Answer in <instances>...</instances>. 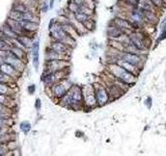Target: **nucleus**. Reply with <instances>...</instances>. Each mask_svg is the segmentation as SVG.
<instances>
[{
  "mask_svg": "<svg viewBox=\"0 0 166 156\" xmlns=\"http://www.w3.org/2000/svg\"><path fill=\"white\" fill-rule=\"evenodd\" d=\"M48 46L50 47L51 49H53L54 51L56 52L60 53V54H64V55H71V52H72L73 49L71 47H69L67 44L64 43L60 42V41H56V40H50L49 42Z\"/></svg>",
  "mask_w": 166,
  "mask_h": 156,
  "instance_id": "obj_10",
  "label": "nucleus"
},
{
  "mask_svg": "<svg viewBox=\"0 0 166 156\" xmlns=\"http://www.w3.org/2000/svg\"><path fill=\"white\" fill-rule=\"evenodd\" d=\"M9 51H11L14 55H16L18 58H20V60H24V62L28 63L29 50H26V49H23V48H20V47L14 46V45H13Z\"/></svg>",
  "mask_w": 166,
  "mask_h": 156,
  "instance_id": "obj_13",
  "label": "nucleus"
},
{
  "mask_svg": "<svg viewBox=\"0 0 166 156\" xmlns=\"http://www.w3.org/2000/svg\"><path fill=\"white\" fill-rule=\"evenodd\" d=\"M73 2H75L77 5H79V6H81V5L84 4V2H85V0H72Z\"/></svg>",
  "mask_w": 166,
  "mask_h": 156,
  "instance_id": "obj_34",
  "label": "nucleus"
},
{
  "mask_svg": "<svg viewBox=\"0 0 166 156\" xmlns=\"http://www.w3.org/2000/svg\"><path fill=\"white\" fill-rule=\"evenodd\" d=\"M0 62H2V57L0 56Z\"/></svg>",
  "mask_w": 166,
  "mask_h": 156,
  "instance_id": "obj_38",
  "label": "nucleus"
},
{
  "mask_svg": "<svg viewBox=\"0 0 166 156\" xmlns=\"http://www.w3.org/2000/svg\"><path fill=\"white\" fill-rule=\"evenodd\" d=\"M11 9L17 11V12H19V13H21V14L25 13V12L30 11V9H28V6H27V5L25 4L23 1H21V0H16L15 2L13 3V5H11Z\"/></svg>",
  "mask_w": 166,
  "mask_h": 156,
  "instance_id": "obj_17",
  "label": "nucleus"
},
{
  "mask_svg": "<svg viewBox=\"0 0 166 156\" xmlns=\"http://www.w3.org/2000/svg\"><path fill=\"white\" fill-rule=\"evenodd\" d=\"M55 23H56V19H55V18H51L50 21H49V24H48V31L52 29V27L54 26Z\"/></svg>",
  "mask_w": 166,
  "mask_h": 156,
  "instance_id": "obj_32",
  "label": "nucleus"
},
{
  "mask_svg": "<svg viewBox=\"0 0 166 156\" xmlns=\"http://www.w3.org/2000/svg\"><path fill=\"white\" fill-rule=\"evenodd\" d=\"M72 86H73L72 81L69 79V77H67V78H64L62 80L53 84L51 88H46V92H48V94L46 95H48L51 99L56 100L57 104H58V100L67 94L69 88Z\"/></svg>",
  "mask_w": 166,
  "mask_h": 156,
  "instance_id": "obj_1",
  "label": "nucleus"
},
{
  "mask_svg": "<svg viewBox=\"0 0 166 156\" xmlns=\"http://www.w3.org/2000/svg\"><path fill=\"white\" fill-rule=\"evenodd\" d=\"M64 9H67V12H68V13H70V14H75L76 12H78L79 5H77L75 2H73L72 0H70V1H69V2L67 3V5H66V7H64Z\"/></svg>",
  "mask_w": 166,
  "mask_h": 156,
  "instance_id": "obj_23",
  "label": "nucleus"
},
{
  "mask_svg": "<svg viewBox=\"0 0 166 156\" xmlns=\"http://www.w3.org/2000/svg\"><path fill=\"white\" fill-rule=\"evenodd\" d=\"M110 72L124 83H132L135 80L134 75L131 72H128L127 70H124V68L119 66V65H111L109 67Z\"/></svg>",
  "mask_w": 166,
  "mask_h": 156,
  "instance_id": "obj_5",
  "label": "nucleus"
},
{
  "mask_svg": "<svg viewBox=\"0 0 166 156\" xmlns=\"http://www.w3.org/2000/svg\"><path fill=\"white\" fill-rule=\"evenodd\" d=\"M19 129H20V131L23 132L24 134H28L29 132L32 130V125H31V123L29 121H26V120H24V121L20 122Z\"/></svg>",
  "mask_w": 166,
  "mask_h": 156,
  "instance_id": "obj_20",
  "label": "nucleus"
},
{
  "mask_svg": "<svg viewBox=\"0 0 166 156\" xmlns=\"http://www.w3.org/2000/svg\"><path fill=\"white\" fill-rule=\"evenodd\" d=\"M71 68L70 60H47L44 63L45 72H58V71L66 70Z\"/></svg>",
  "mask_w": 166,
  "mask_h": 156,
  "instance_id": "obj_7",
  "label": "nucleus"
},
{
  "mask_svg": "<svg viewBox=\"0 0 166 156\" xmlns=\"http://www.w3.org/2000/svg\"><path fill=\"white\" fill-rule=\"evenodd\" d=\"M107 35H108V37H111V39L115 40V39L119 37L120 35H122L124 33H122V28L117 27L116 25H113V26H109V27H108Z\"/></svg>",
  "mask_w": 166,
  "mask_h": 156,
  "instance_id": "obj_16",
  "label": "nucleus"
},
{
  "mask_svg": "<svg viewBox=\"0 0 166 156\" xmlns=\"http://www.w3.org/2000/svg\"><path fill=\"white\" fill-rule=\"evenodd\" d=\"M11 43L9 41H5L0 37V51H9L11 48Z\"/></svg>",
  "mask_w": 166,
  "mask_h": 156,
  "instance_id": "obj_25",
  "label": "nucleus"
},
{
  "mask_svg": "<svg viewBox=\"0 0 166 156\" xmlns=\"http://www.w3.org/2000/svg\"><path fill=\"white\" fill-rule=\"evenodd\" d=\"M118 65H119L122 68H124V70H127L128 72L132 73L134 71V66L132 64H130V63H128V62H124V60H120L119 62H118Z\"/></svg>",
  "mask_w": 166,
  "mask_h": 156,
  "instance_id": "obj_26",
  "label": "nucleus"
},
{
  "mask_svg": "<svg viewBox=\"0 0 166 156\" xmlns=\"http://www.w3.org/2000/svg\"><path fill=\"white\" fill-rule=\"evenodd\" d=\"M39 12L42 13H48L50 11V6H49V0H39Z\"/></svg>",
  "mask_w": 166,
  "mask_h": 156,
  "instance_id": "obj_24",
  "label": "nucleus"
},
{
  "mask_svg": "<svg viewBox=\"0 0 166 156\" xmlns=\"http://www.w3.org/2000/svg\"><path fill=\"white\" fill-rule=\"evenodd\" d=\"M97 105V99L94 94L87 95V96H84V100H83V106L88 108H92Z\"/></svg>",
  "mask_w": 166,
  "mask_h": 156,
  "instance_id": "obj_18",
  "label": "nucleus"
},
{
  "mask_svg": "<svg viewBox=\"0 0 166 156\" xmlns=\"http://www.w3.org/2000/svg\"><path fill=\"white\" fill-rule=\"evenodd\" d=\"M39 43H41L39 39H35L31 44L30 50H29L31 53V63L35 72H39Z\"/></svg>",
  "mask_w": 166,
  "mask_h": 156,
  "instance_id": "obj_8",
  "label": "nucleus"
},
{
  "mask_svg": "<svg viewBox=\"0 0 166 156\" xmlns=\"http://www.w3.org/2000/svg\"><path fill=\"white\" fill-rule=\"evenodd\" d=\"M21 15H22V14L19 13V12L14 11V9H11V11L9 12L7 18H9V19H13V20H16V21H20V20H21Z\"/></svg>",
  "mask_w": 166,
  "mask_h": 156,
  "instance_id": "obj_27",
  "label": "nucleus"
},
{
  "mask_svg": "<svg viewBox=\"0 0 166 156\" xmlns=\"http://www.w3.org/2000/svg\"><path fill=\"white\" fill-rule=\"evenodd\" d=\"M54 4H55V0H49V6H50V11H51V9H53Z\"/></svg>",
  "mask_w": 166,
  "mask_h": 156,
  "instance_id": "obj_35",
  "label": "nucleus"
},
{
  "mask_svg": "<svg viewBox=\"0 0 166 156\" xmlns=\"http://www.w3.org/2000/svg\"><path fill=\"white\" fill-rule=\"evenodd\" d=\"M5 118H2V116H0V129H2V128L7 127L6 126V121H5Z\"/></svg>",
  "mask_w": 166,
  "mask_h": 156,
  "instance_id": "obj_33",
  "label": "nucleus"
},
{
  "mask_svg": "<svg viewBox=\"0 0 166 156\" xmlns=\"http://www.w3.org/2000/svg\"><path fill=\"white\" fill-rule=\"evenodd\" d=\"M73 16H74L75 20L79 23H84L86 20H88L90 18L88 15H86V14H84V13H81V12H76L75 14H73Z\"/></svg>",
  "mask_w": 166,
  "mask_h": 156,
  "instance_id": "obj_22",
  "label": "nucleus"
},
{
  "mask_svg": "<svg viewBox=\"0 0 166 156\" xmlns=\"http://www.w3.org/2000/svg\"><path fill=\"white\" fill-rule=\"evenodd\" d=\"M128 1L132 4H137V0H128Z\"/></svg>",
  "mask_w": 166,
  "mask_h": 156,
  "instance_id": "obj_36",
  "label": "nucleus"
},
{
  "mask_svg": "<svg viewBox=\"0 0 166 156\" xmlns=\"http://www.w3.org/2000/svg\"><path fill=\"white\" fill-rule=\"evenodd\" d=\"M34 108L36 111H39L42 109V100L41 98H36L34 102Z\"/></svg>",
  "mask_w": 166,
  "mask_h": 156,
  "instance_id": "obj_31",
  "label": "nucleus"
},
{
  "mask_svg": "<svg viewBox=\"0 0 166 156\" xmlns=\"http://www.w3.org/2000/svg\"><path fill=\"white\" fill-rule=\"evenodd\" d=\"M0 71L2 73H4L5 75L9 76L11 79H14L15 81H18V80L22 77V73L19 72L17 69L14 68L11 65L7 64L5 62H1V65H0Z\"/></svg>",
  "mask_w": 166,
  "mask_h": 156,
  "instance_id": "obj_9",
  "label": "nucleus"
},
{
  "mask_svg": "<svg viewBox=\"0 0 166 156\" xmlns=\"http://www.w3.org/2000/svg\"><path fill=\"white\" fill-rule=\"evenodd\" d=\"M122 60H124V62L130 63L133 66H136V65H138L140 63V57L137 56L136 54H134V53H130V52L124 53L122 55Z\"/></svg>",
  "mask_w": 166,
  "mask_h": 156,
  "instance_id": "obj_15",
  "label": "nucleus"
},
{
  "mask_svg": "<svg viewBox=\"0 0 166 156\" xmlns=\"http://www.w3.org/2000/svg\"><path fill=\"white\" fill-rule=\"evenodd\" d=\"M71 100L70 110H80V108L83 107V100H84V95L82 92V88L77 84H73L69 91L67 92Z\"/></svg>",
  "mask_w": 166,
  "mask_h": 156,
  "instance_id": "obj_3",
  "label": "nucleus"
},
{
  "mask_svg": "<svg viewBox=\"0 0 166 156\" xmlns=\"http://www.w3.org/2000/svg\"><path fill=\"white\" fill-rule=\"evenodd\" d=\"M9 154H11V153H9L6 145H5V144H1V145H0V156L9 155Z\"/></svg>",
  "mask_w": 166,
  "mask_h": 156,
  "instance_id": "obj_29",
  "label": "nucleus"
},
{
  "mask_svg": "<svg viewBox=\"0 0 166 156\" xmlns=\"http://www.w3.org/2000/svg\"><path fill=\"white\" fill-rule=\"evenodd\" d=\"M0 65H1V62H0Z\"/></svg>",
  "mask_w": 166,
  "mask_h": 156,
  "instance_id": "obj_39",
  "label": "nucleus"
},
{
  "mask_svg": "<svg viewBox=\"0 0 166 156\" xmlns=\"http://www.w3.org/2000/svg\"><path fill=\"white\" fill-rule=\"evenodd\" d=\"M153 1L156 3V4H160V3H161V0H153Z\"/></svg>",
  "mask_w": 166,
  "mask_h": 156,
  "instance_id": "obj_37",
  "label": "nucleus"
},
{
  "mask_svg": "<svg viewBox=\"0 0 166 156\" xmlns=\"http://www.w3.org/2000/svg\"><path fill=\"white\" fill-rule=\"evenodd\" d=\"M69 73H70V69L58 71V72H45L44 71L42 74V82L45 88H51L56 82L69 77Z\"/></svg>",
  "mask_w": 166,
  "mask_h": 156,
  "instance_id": "obj_4",
  "label": "nucleus"
},
{
  "mask_svg": "<svg viewBox=\"0 0 166 156\" xmlns=\"http://www.w3.org/2000/svg\"><path fill=\"white\" fill-rule=\"evenodd\" d=\"M21 20L23 21H29V22H35L41 23V17L39 15V12L28 11L25 12L21 15Z\"/></svg>",
  "mask_w": 166,
  "mask_h": 156,
  "instance_id": "obj_14",
  "label": "nucleus"
},
{
  "mask_svg": "<svg viewBox=\"0 0 166 156\" xmlns=\"http://www.w3.org/2000/svg\"><path fill=\"white\" fill-rule=\"evenodd\" d=\"M94 96H96L97 99V105L99 106L105 105L108 102V99H109V93L103 86L94 88Z\"/></svg>",
  "mask_w": 166,
  "mask_h": 156,
  "instance_id": "obj_11",
  "label": "nucleus"
},
{
  "mask_svg": "<svg viewBox=\"0 0 166 156\" xmlns=\"http://www.w3.org/2000/svg\"><path fill=\"white\" fill-rule=\"evenodd\" d=\"M131 17H132V19H133V21H135V22H141V20H142L141 13H140L139 11H137V9L132 11Z\"/></svg>",
  "mask_w": 166,
  "mask_h": 156,
  "instance_id": "obj_28",
  "label": "nucleus"
},
{
  "mask_svg": "<svg viewBox=\"0 0 166 156\" xmlns=\"http://www.w3.org/2000/svg\"><path fill=\"white\" fill-rule=\"evenodd\" d=\"M114 24H115L117 27H119V28H122V29L131 28V24H130L127 20H124V19H120V18H116L115 20H114Z\"/></svg>",
  "mask_w": 166,
  "mask_h": 156,
  "instance_id": "obj_21",
  "label": "nucleus"
},
{
  "mask_svg": "<svg viewBox=\"0 0 166 156\" xmlns=\"http://www.w3.org/2000/svg\"><path fill=\"white\" fill-rule=\"evenodd\" d=\"M49 37L50 40H56L60 41V42L67 44L71 48H74L76 46V39L72 37L71 35H69L66 31L64 30L62 26L59 22H57L54 24V26L52 27L51 30H49Z\"/></svg>",
  "mask_w": 166,
  "mask_h": 156,
  "instance_id": "obj_2",
  "label": "nucleus"
},
{
  "mask_svg": "<svg viewBox=\"0 0 166 156\" xmlns=\"http://www.w3.org/2000/svg\"><path fill=\"white\" fill-rule=\"evenodd\" d=\"M27 92H28V94L30 95V96L34 95L35 92H36V86H35V84L34 83L29 84V86H27Z\"/></svg>",
  "mask_w": 166,
  "mask_h": 156,
  "instance_id": "obj_30",
  "label": "nucleus"
},
{
  "mask_svg": "<svg viewBox=\"0 0 166 156\" xmlns=\"http://www.w3.org/2000/svg\"><path fill=\"white\" fill-rule=\"evenodd\" d=\"M70 57L69 55H64L60 54V53L56 52L53 49H51L49 46H47L45 48V52H44V60H70Z\"/></svg>",
  "mask_w": 166,
  "mask_h": 156,
  "instance_id": "obj_12",
  "label": "nucleus"
},
{
  "mask_svg": "<svg viewBox=\"0 0 166 156\" xmlns=\"http://www.w3.org/2000/svg\"><path fill=\"white\" fill-rule=\"evenodd\" d=\"M5 23H6V24H9V26H11V28H13L14 30L18 33V35H21V33H22L23 30H22V27L20 26L19 21H16V20H13V19H9V18H7L6 20H5Z\"/></svg>",
  "mask_w": 166,
  "mask_h": 156,
  "instance_id": "obj_19",
  "label": "nucleus"
},
{
  "mask_svg": "<svg viewBox=\"0 0 166 156\" xmlns=\"http://www.w3.org/2000/svg\"><path fill=\"white\" fill-rule=\"evenodd\" d=\"M2 62H5V63H7V64L11 65L14 68L17 69V70L19 71V72L22 73V74L26 71L27 64H28V63L18 58V57L16 56V55H14L9 50L5 52L4 56L2 57Z\"/></svg>",
  "mask_w": 166,
  "mask_h": 156,
  "instance_id": "obj_6",
  "label": "nucleus"
}]
</instances>
